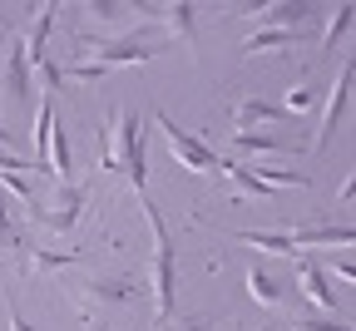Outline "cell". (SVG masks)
Listing matches in <instances>:
<instances>
[{
  "label": "cell",
  "mask_w": 356,
  "mask_h": 331,
  "mask_svg": "<svg viewBox=\"0 0 356 331\" xmlns=\"http://www.w3.org/2000/svg\"><path fill=\"white\" fill-rule=\"evenodd\" d=\"M95 168H119L134 188V198H144V188H149V138H144V124L129 109H114L109 129L95 134Z\"/></svg>",
  "instance_id": "obj_1"
},
{
  "label": "cell",
  "mask_w": 356,
  "mask_h": 331,
  "mask_svg": "<svg viewBox=\"0 0 356 331\" xmlns=\"http://www.w3.org/2000/svg\"><path fill=\"white\" fill-rule=\"evenodd\" d=\"M65 292L79 307L89 331H104L134 297H139V277H134V272H84V277L65 282Z\"/></svg>",
  "instance_id": "obj_2"
},
{
  "label": "cell",
  "mask_w": 356,
  "mask_h": 331,
  "mask_svg": "<svg viewBox=\"0 0 356 331\" xmlns=\"http://www.w3.org/2000/svg\"><path fill=\"white\" fill-rule=\"evenodd\" d=\"M139 213L149 218V232H154V252H149V297H154V321H173V292H178V257H173V232L159 213V203L144 193L139 198Z\"/></svg>",
  "instance_id": "obj_3"
},
{
  "label": "cell",
  "mask_w": 356,
  "mask_h": 331,
  "mask_svg": "<svg viewBox=\"0 0 356 331\" xmlns=\"http://www.w3.org/2000/svg\"><path fill=\"white\" fill-rule=\"evenodd\" d=\"M79 40H84V50H89L84 65H95V70H104V74L134 70V65H154V60L163 55V40H144L139 30L109 35V40H89V35H79Z\"/></svg>",
  "instance_id": "obj_4"
},
{
  "label": "cell",
  "mask_w": 356,
  "mask_h": 331,
  "mask_svg": "<svg viewBox=\"0 0 356 331\" xmlns=\"http://www.w3.org/2000/svg\"><path fill=\"white\" fill-rule=\"evenodd\" d=\"M84 208H89V183H65L60 198L50 208H35L30 223L44 232V238H70V232L79 227V218H84Z\"/></svg>",
  "instance_id": "obj_5"
},
{
  "label": "cell",
  "mask_w": 356,
  "mask_h": 331,
  "mask_svg": "<svg viewBox=\"0 0 356 331\" xmlns=\"http://www.w3.org/2000/svg\"><path fill=\"white\" fill-rule=\"evenodd\" d=\"M154 124H159V134H163V144H168V154H173V163H178V168H188V173H218V154L203 144L198 134L178 129L163 109H154Z\"/></svg>",
  "instance_id": "obj_6"
},
{
  "label": "cell",
  "mask_w": 356,
  "mask_h": 331,
  "mask_svg": "<svg viewBox=\"0 0 356 331\" xmlns=\"http://www.w3.org/2000/svg\"><path fill=\"white\" fill-rule=\"evenodd\" d=\"M134 10V25H144V20H159L168 35L184 40V50L198 60V35H193V20H198V6L193 0H163V6H129Z\"/></svg>",
  "instance_id": "obj_7"
},
{
  "label": "cell",
  "mask_w": 356,
  "mask_h": 331,
  "mask_svg": "<svg viewBox=\"0 0 356 331\" xmlns=\"http://www.w3.org/2000/svg\"><path fill=\"white\" fill-rule=\"evenodd\" d=\"M233 15H248L257 30H287V35H297L312 20V6H307V0H262V6H233Z\"/></svg>",
  "instance_id": "obj_8"
},
{
  "label": "cell",
  "mask_w": 356,
  "mask_h": 331,
  "mask_svg": "<svg viewBox=\"0 0 356 331\" xmlns=\"http://www.w3.org/2000/svg\"><path fill=\"white\" fill-rule=\"evenodd\" d=\"M351 65H341L337 70V84H332V94H327V109L317 114V134H312V154H322L327 144H332V134H337V124L346 119V109H351Z\"/></svg>",
  "instance_id": "obj_9"
},
{
  "label": "cell",
  "mask_w": 356,
  "mask_h": 331,
  "mask_svg": "<svg viewBox=\"0 0 356 331\" xmlns=\"http://www.w3.org/2000/svg\"><path fill=\"white\" fill-rule=\"evenodd\" d=\"M55 15H60V6H35V10H30V25L20 30V50H25V65H30V70L50 60V35H55Z\"/></svg>",
  "instance_id": "obj_10"
},
{
  "label": "cell",
  "mask_w": 356,
  "mask_h": 331,
  "mask_svg": "<svg viewBox=\"0 0 356 331\" xmlns=\"http://www.w3.org/2000/svg\"><path fill=\"white\" fill-rule=\"evenodd\" d=\"M30 84H35V70L25 65V50H20V40H15L10 55H6V70H0V104L20 109L30 99Z\"/></svg>",
  "instance_id": "obj_11"
},
{
  "label": "cell",
  "mask_w": 356,
  "mask_h": 331,
  "mask_svg": "<svg viewBox=\"0 0 356 331\" xmlns=\"http://www.w3.org/2000/svg\"><path fill=\"white\" fill-rule=\"evenodd\" d=\"M297 287H302V297L317 312H341L337 307V287L327 282V272L317 267V257H297Z\"/></svg>",
  "instance_id": "obj_12"
},
{
  "label": "cell",
  "mask_w": 356,
  "mask_h": 331,
  "mask_svg": "<svg viewBox=\"0 0 356 331\" xmlns=\"http://www.w3.org/2000/svg\"><path fill=\"white\" fill-rule=\"evenodd\" d=\"M287 114L277 109V104H267V99H238L233 104V134H257V129H267V124H282Z\"/></svg>",
  "instance_id": "obj_13"
},
{
  "label": "cell",
  "mask_w": 356,
  "mask_h": 331,
  "mask_svg": "<svg viewBox=\"0 0 356 331\" xmlns=\"http://www.w3.org/2000/svg\"><path fill=\"white\" fill-rule=\"evenodd\" d=\"M228 149L233 154H248V159H282L287 154V138L273 134V129H257V134H233Z\"/></svg>",
  "instance_id": "obj_14"
},
{
  "label": "cell",
  "mask_w": 356,
  "mask_h": 331,
  "mask_svg": "<svg viewBox=\"0 0 356 331\" xmlns=\"http://www.w3.org/2000/svg\"><path fill=\"white\" fill-rule=\"evenodd\" d=\"M297 40H302V35H287V30H252V35L243 40V60L287 55V50H297Z\"/></svg>",
  "instance_id": "obj_15"
},
{
  "label": "cell",
  "mask_w": 356,
  "mask_h": 331,
  "mask_svg": "<svg viewBox=\"0 0 356 331\" xmlns=\"http://www.w3.org/2000/svg\"><path fill=\"white\" fill-rule=\"evenodd\" d=\"M248 297L257 302V312H277L282 307V282L267 267H248Z\"/></svg>",
  "instance_id": "obj_16"
},
{
  "label": "cell",
  "mask_w": 356,
  "mask_h": 331,
  "mask_svg": "<svg viewBox=\"0 0 356 331\" xmlns=\"http://www.w3.org/2000/svg\"><path fill=\"white\" fill-rule=\"evenodd\" d=\"M238 243L243 248H257V252H273V257H292L297 262V248L282 227H262V232H238Z\"/></svg>",
  "instance_id": "obj_17"
},
{
  "label": "cell",
  "mask_w": 356,
  "mask_h": 331,
  "mask_svg": "<svg viewBox=\"0 0 356 331\" xmlns=\"http://www.w3.org/2000/svg\"><path fill=\"white\" fill-rule=\"evenodd\" d=\"M351 25H356V6H351V0H341V6L327 15V30H322V50H327V55L337 50V45H346Z\"/></svg>",
  "instance_id": "obj_18"
},
{
  "label": "cell",
  "mask_w": 356,
  "mask_h": 331,
  "mask_svg": "<svg viewBox=\"0 0 356 331\" xmlns=\"http://www.w3.org/2000/svg\"><path fill=\"white\" fill-rule=\"evenodd\" d=\"M0 248H6V252L20 262V272H25V257H30V232H20V227L10 223V213H6V193H0Z\"/></svg>",
  "instance_id": "obj_19"
},
{
  "label": "cell",
  "mask_w": 356,
  "mask_h": 331,
  "mask_svg": "<svg viewBox=\"0 0 356 331\" xmlns=\"http://www.w3.org/2000/svg\"><path fill=\"white\" fill-rule=\"evenodd\" d=\"M84 257L79 252H50V248H30L25 257V272H65V267H79Z\"/></svg>",
  "instance_id": "obj_20"
},
{
  "label": "cell",
  "mask_w": 356,
  "mask_h": 331,
  "mask_svg": "<svg viewBox=\"0 0 356 331\" xmlns=\"http://www.w3.org/2000/svg\"><path fill=\"white\" fill-rule=\"evenodd\" d=\"M312 109H317V84H312V79H297L292 89H287V119H302V114H312Z\"/></svg>",
  "instance_id": "obj_21"
},
{
  "label": "cell",
  "mask_w": 356,
  "mask_h": 331,
  "mask_svg": "<svg viewBox=\"0 0 356 331\" xmlns=\"http://www.w3.org/2000/svg\"><path fill=\"white\" fill-rule=\"evenodd\" d=\"M322 272H337L341 282H346V287H351V282H356V267H351V252H327V262H317Z\"/></svg>",
  "instance_id": "obj_22"
},
{
  "label": "cell",
  "mask_w": 356,
  "mask_h": 331,
  "mask_svg": "<svg viewBox=\"0 0 356 331\" xmlns=\"http://www.w3.org/2000/svg\"><path fill=\"white\" fill-rule=\"evenodd\" d=\"M35 79L44 84V94H55V89L65 84V70H60L55 60H44V65H35Z\"/></svg>",
  "instance_id": "obj_23"
},
{
  "label": "cell",
  "mask_w": 356,
  "mask_h": 331,
  "mask_svg": "<svg viewBox=\"0 0 356 331\" xmlns=\"http://www.w3.org/2000/svg\"><path fill=\"white\" fill-rule=\"evenodd\" d=\"M163 331H213V316H184V321H163Z\"/></svg>",
  "instance_id": "obj_24"
},
{
  "label": "cell",
  "mask_w": 356,
  "mask_h": 331,
  "mask_svg": "<svg viewBox=\"0 0 356 331\" xmlns=\"http://www.w3.org/2000/svg\"><path fill=\"white\" fill-rule=\"evenodd\" d=\"M6 316H10V331H35V326L20 316V307H15V297H10V292H6Z\"/></svg>",
  "instance_id": "obj_25"
},
{
  "label": "cell",
  "mask_w": 356,
  "mask_h": 331,
  "mask_svg": "<svg viewBox=\"0 0 356 331\" xmlns=\"http://www.w3.org/2000/svg\"><path fill=\"white\" fill-rule=\"evenodd\" d=\"M10 144H15V138H10V129H6V124H0V149H10Z\"/></svg>",
  "instance_id": "obj_26"
}]
</instances>
